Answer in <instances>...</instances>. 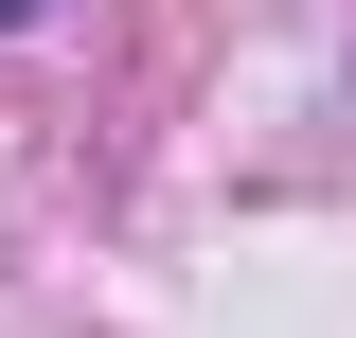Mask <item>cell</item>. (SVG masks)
I'll use <instances>...</instances> for the list:
<instances>
[{
	"instance_id": "obj_1",
	"label": "cell",
	"mask_w": 356,
	"mask_h": 338,
	"mask_svg": "<svg viewBox=\"0 0 356 338\" xmlns=\"http://www.w3.org/2000/svg\"><path fill=\"white\" fill-rule=\"evenodd\" d=\"M18 18H36V0H0V36H18Z\"/></svg>"
}]
</instances>
